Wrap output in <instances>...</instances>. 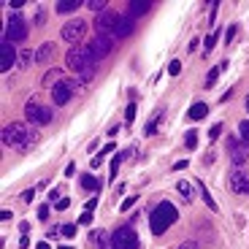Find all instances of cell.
Listing matches in <instances>:
<instances>
[{
	"label": "cell",
	"mask_w": 249,
	"mask_h": 249,
	"mask_svg": "<svg viewBox=\"0 0 249 249\" xmlns=\"http://www.w3.org/2000/svg\"><path fill=\"white\" fill-rule=\"evenodd\" d=\"M174 168H176V171H184V168H187V160H179V162L174 165Z\"/></svg>",
	"instance_id": "obj_49"
},
{
	"label": "cell",
	"mask_w": 249,
	"mask_h": 249,
	"mask_svg": "<svg viewBox=\"0 0 249 249\" xmlns=\"http://www.w3.org/2000/svg\"><path fill=\"white\" fill-rule=\"evenodd\" d=\"M89 52H92V60L98 62V60H103V57L111 52V46H114V38H106V36H95L92 41H89Z\"/></svg>",
	"instance_id": "obj_10"
},
{
	"label": "cell",
	"mask_w": 249,
	"mask_h": 249,
	"mask_svg": "<svg viewBox=\"0 0 249 249\" xmlns=\"http://www.w3.org/2000/svg\"><path fill=\"white\" fill-rule=\"evenodd\" d=\"M100 249H114V241H111V238H103V244H100Z\"/></svg>",
	"instance_id": "obj_44"
},
{
	"label": "cell",
	"mask_w": 249,
	"mask_h": 249,
	"mask_svg": "<svg viewBox=\"0 0 249 249\" xmlns=\"http://www.w3.org/2000/svg\"><path fill=\"white\" fill-rule=\"evenodd\" d=\"M33 195H36V190H25V193H22V203H30Z\"/></svg>",
	"instance_id": "obj_39"
},
{
	"label": "cell",
	"mask_w": 249,
	"mask_h": 249,
	"mask_svg": "<svg viewBox=\"0 0 249 249\" xmlns=\"http://www.w3.org/2000/svg\"><path fill=\"white\" fill-rule=\"evenodd\" d=\"M179 249H198V244H195V241H184V244H179Z\"/></svg>",
	"instance_id": "obj_45"
},
{
	"label": "cell",
	"mask_w": 249,
	"mask_h": 249,
	"mask_svg": "<svg viewBox=\"0 0 249 249\" xmlns=\"http://www.w3.org/2000/svg\"><path fill=\"white\" fill-rule=\"evenodd\" d=\"M30 60H33L30 49H22V52H19V60H17V65H19V68H22V71H25L27 65H30Z\"/></svg>",
	"instance_id": "obj_25"
},
{
	"label": "cell",
	"mask_w": 249,
	"mask_h": 249,
	"mask_svg": "<svg viewBox=\"0 0 249 249\" xmlns=\"http://www.w3.org/2000/svg\"><path fill=\"white\" fill-rule=\"evenodd\" d=\"M236 30H238V25H231V27H228V33H225V44H233V38H236Z\"/></svg>",
	"instance_id": "obj_33"
},
{
	"label": "cell",
	"mask_w": 249,
	"mask_h": 249,
	"mask_svg": "<svg viewBox=\"0 0 249 249\" xmlns=\"http://www.w3.org/2000/svg\"><path fill=\"white\" fill-rule=\"evenodd\" d=\"M52 117H54V111H52L49 106H41L36 98L27 100V106H25V119L33 124H49Z\"/></svg>",
	"instance_id": "obj_6"
},
{
	"label": "cell",
	"mask_w": 249,
	"mask_h": 249,
	"mask_svg": "<svg viewBox=\"0 0 249 249\" xmlns=\"http://www.w3.org/2000/svg\"><path fill=\"white\" fill-rule=\"evenodd\" d=\"M44 22H46V11L44 8H38L36 11V25H44Z\"/></svg>",
	"instance_id": "obj_37"
},
{
	"label": "cell",
	"mask_w": 249,
	"mask_h": 249,
	"mask_svg": "<svg viewBox=\"0 0 249 249\" xmlns=\"http://www.w3.org/2000/svg\"><path fill=\"white\" fill-rule=\"evenodd\" d=\"M168 73H171V76H179V73H181V62H179V60H171V62H168Z\"/></svg>",
	"instance_id": "obj_31"
},
{
	"label": "cell",
	"mask_w": 249,
	"mask_h": 249,
	"mask_svg": "<svg viewBox=\"0 0 249 249\" xmlns=\"http://www.w3.org/2000/svg\"><path fill=\"white\" fill-rule=\"evenodd\" d=\"M0 138H3V143L11 146V149H30L33 143L38 141V130L30 127V124H25V122H11L0 130Z\"/></svg>",
	"instance_id": "obj_1"
},
{
	"label": "cell",
	"mask_w": 249,
	"mask_h": 249,
	"mask_svg": "<svg viewBox=\"0 0 249 249\" xmlns=\"http://www.w3.org/2000/svg\"><path fill=\"white\" fill-rule=\"evenodd\" d=\"M49 217V206H41V209H38V219H46Z\"/></svg>",
	"instance_id": "obj_42"
},
{
	"label": "cell",
	"mask_w": 249,
	"mask_h": 249,
	"mask_svg": "<svg viewBox=\"0 0 249 249\" xmlns=\"http://www.w3.org/2000/svg\"><path fill=\"white\" fill-rule=\"evenodd\" d=\"M60 249H71V247H60Z\"/></svg>",
	"instance_id": "obj_52"
},
{
	"label": "cell",
	"mask_w": 249,
	"mask_h": 249,
	"mask_svg": "<svg viewBox=\"0 0 249 249\" xmlns=\"http://www.w3.org/2000/svg\"><path fill=\"white\" fill-rule=\"evenodd\" d=\"M62 41L71 46H79V41L84 36H87V22L84 19H71V22H65V27H62Z\"/></svg>",
	"instance_id": "obj_7"
},
{
	"label": "cell",
	"mask_w": 249,
	"mask_h": 249,
	"mask_svg": "<svg viewBox=\"0 0 249 249\" xmlns=\"http://www.w3.org/2000/svg\"><path fill=\"white\" fill-rule=\"evenodd\" d=\"M98 165H103V155H98V157H92V168H98Z\"/></svg>",
	"instance_id": "obj_48"
},
{
	"label": "cell",
	"mask_w": 249,
	"mask_h": 249,
	"mask_svg": "<svg viewBox=\"0 0 249 249\" xmlns=\"http://www.w3.org/2000/svg\"><path fill=\"white\" fill-rule=\"evenodd\" d=\"M76 89H79V81L62 79L57 87H52V100H54V106H65V103H71V98H73Z\"/></svg>",
	"instance_id": "obj_8"
},
{
	"label": "cell",
	"mask_w": 249,
	"mask_h": 249,
	"mask_svg": "<svg viewBox=\"0 0 249 249\" xmlns=\"http://www.w3.org/2000/svg\"><path fill=\"white\" fill-rule=\"evenodd\" d=\"M81 6H87V3H81V0H60L54 6V11L57 14H73V11H79Z\"/></svg>",
	"instance_id": "obj_16"
},
{
	"label": "cell",
	"mask_w": 249,
	"mask_h": 249,
	"mask_svg": "<svg viewBox=\"0 0 249 249\" xmlns=\"http://www.w3.org/2000/svg\"><path fill=\"white\" fill-rule=\"evenodd\" d=\"M65 79V71H60V68H52V71H46L44 73V79H41V84L44 87H57L60 81Z\"/></svg>",
	"instance_id": "obj_15"
},
{
	"label": "cell",
	"mask_w": 249,
	"mask_h": 249,
	"mask_svg": "<svg viewBox=\"0 0 249 249\" xmlns=\"http://www.w3.org/2000/svg\"><path fill=\"white\" fill-rule=\"evenodd\" d=\"M127 14H130V17H141V14H146L152 8V3L149 0H133V3H127Z\"/></svg>",
	"instance_id": "obj_17"
},
{
	"label": "cell",
	"mask_w": 249,
	"mask_h": 249,
	"mask_svg": "<svg viewBox=\"0 0 249 249\" xmlns=\"http://www.w3.org/2000/svg\"><path fill=\"white\" fill-rule=\"evenodd\" d=\"M247 111H249V98H247Z\"/></svg>",
	"instance_id": "obj_51"
},
{
	"label": "cell",
	"mask_w": 249,
	"mask_h": 249,
	"mask_svg": "<svg viewBox=\"0 0 249 249\" xmlns=\"http://www.w3.org/2000/svg\"><path fill=\"white\" fill-rule=\"evenodd\" d=\"M60 233H62V236H65V238H73L76 236V225H62V228H60Z\"/></svg>",
	"instance_id": "obj_29"
},
{
	"label": "cell",
	"mask_w": 249,
	"mask_h": 249,
	"mask_svg": "<svg viewBox=\"0 0 249 249\" xmlns=\"http://www.w3.org/2000/svg\"><path fill=\"white\" fill-rule=\"evenodd\" d=\"M160 119H162V111H157L155 117L146 122V136H155V133H157V127H160Z\"/></svg>",
	"instance_id": "obj_22"
},
{
	"label": "cell",
	"mask_w": 249,
	"mask_h": 249,
	"mask_svg": "<svg viewBox=\"0 0 249 249\" xmlns=\"http://www.w3.org/2000/svg\"><path fill=\"white\" fill-rule=\"evenodd\" d=\"M38 249H52V247H49L46 241H41V244H38Z\"/></svg>",
	"instance_id": "obj_50"
},
{
	"label": "cell",
	"mask_w": 249,
	"mask_h": 249,
	"mask_svg": "<svg viewBox=\"0 0 249 249\" xmlns=\"http://www.w3.org/2000/svg\"><path fill=\"white\" fill-rule=\"evenodd\" d=\"M65 65H68L71 71H79V73H84L87 68H92L95 60H92L89 46H73V49H68V54H65Z\"/></svg>",
	"instance_id": "obj_4"
},
{
	"label": "cell",
	"mask_w": 249,
	"mask_h": 249,
	"mask_svg": "<svg viewBox=\"0 0 249 249\" xmlns=\"http://www.w3.org/2000/svg\"><path fill=\"white\" fill-rule=\"evenodd\" d=\"M114 249H141V241H138V233L133 225H122L111 233Z\"/></svg>",
	"instance_id": "obj_5"
},
{
	"label": "cell",
	"mask_w": 249,
	"mask_h": 249,
	"mask_svg": "<svg viewBox=\"0 0 249 249\" xmlns=\"http://www.w3.org/2000/svg\"><path fill=\"white\" fill-rule=\"evenodd\" d=\"M198 190H200V195H203L206 206H209V209H217V200H214L212 195H209V190H206V184H203V181H198Z\"/></svg>",
	"instance_id": "obj_24"
},
{
	"label": "cell",
	"mask_w": 249,
	"mask_h": 249,
	"mask_svg": "<svg viewBox=\"0 0 249 249\" xmlns=\"http://www.w3.org/2000/svg\"><path fill=\"white\" fill-rule=\"evenodd\" d=\"M206 114H209V106H206V103H195V106L190 108V114H187V117H190V119H203Z\"/></svg>",
	"instance_id": "obj_21"
},
{
	"label": "cell",
	"mask_w": 249,
	"mask_h": 249,
	"mask_svg": "<svg viewBox=\"0 0 249 249\" xmlns=\"http://www.w3.org/2000/svg\"><path fill=\"white\" fill-rule=\"evenodd\" d=\"M133 119H136V103H130V106L124 108V122L133 124Z\"/></svg>",
	"instance_id": "obj_28"
},
{
	"label": "cell",
	"mask_w": 249,
	"mask_h": 249,
	"mask_svg": "<svg viewBox=\"0 0 249 249\" xmlns=\"http://www.w3.org/2000/svg\"><path fill=\"white\" fill-rule=\"evenodd\" d=\"M68 206H71V198H60V200L54 203V209H60V212H65Z\"/></svg>",
	"instance_id": "obj_35"
},
{
	"label": "cell",
	"mask_w": 249,
	"mask_h": 249,
	"mask_svg": "<svg viewBox=\"0 0 249 249\" xmlns=\"http://www.w3.org/2000/svg\"><path fill=\"white\" fill-rule=\"evenodd\" d=\"M27 247H30V238H27V236H19V249H27Z\"/></svg>",
	"instance_id": "obj_43"
},
{
	"label": "cell",
	"mask_w": 249,
	"mask_h": 249,
	"mask_svg": "<svg viewBox=\"0 0 249 249\" xmlns=\"http://www.w3.org/2000/svg\"><path fill=\"white\" fill-rule=\"evenodd\" d=\"M130 30H133V17H130V14H124V17L119 19V25H117V33H114V38H124Z\"/></svg>",
	"instance_id": "obj_18"
},
{
	"label": "cell",
	"mask_w": 249,
	"mask_h": 249,
	"mask_svg": "<svg viewBox=\"0 0 249 249\" xmlns=\"http://www.w3.org/2000/svg\"><path fill=\"white\" fill-rule=\"evenodd\" d=\"M198 46H200V41H198V38H193V41H190V49H187V52H195Z\"/></svg>",
	"instance_id": "obj_47"
},
{
	"label": "cell",
	"mask_w": 249,
	"mask_h": 249,
	"mask_svg": "<svg viewBox=\"0 0 249 249\" xmlns=\"http://www.w3.org/2000/svg\"><path fill=\"white\" fill-rule=\"evenodd\" d=\"M89 222H92V212H81L79 225H89Z\"/></svg>",
	"instance_id": "obj_36"
},
{
	"label": "cell",
	"mask_w": 249,
	"mask_h": 249,
	"mask_svg": "<svg viewBox=\"0 0 249 249\" xmlns=\"http://www.w3.org/2000/svg\"><path fill=\"white\" fill-rule=\"evenodd\" d=\"M219 133H222V124H219V122H217V124H212V130H209V136H212L214 141H217V136H219Z\"/></svg>",
	"instance_id": "obj_38"
},
{
	"label": "cell",
	"mask_w": 249,
	"mask_h": 249,
	"mask_svg": "<svg viewBox=\"0 0 249 249\" xmlns=\"http://www.w3.org/2000/svg\"><path fill=\"white\" fill-rule=\"evenodd\" d=\"M98 187H100V181L95 179V176H89V174L81 176V190H84V193H87V190H89V193H95Z\"/></svg>",
	"instance_id": "obj_20"
},
{
	"label": "cell",
	"mask_w": 249,
	"mask_h": 249,
	"mask_svg": "<svg viewBox=\"0 0 249 249\" xmlns=\"http://www.w3.org/2000/svg\"><path fill=\"white\" fill-rule=\"evenodd\" d=\"M203 46H206V49H203V52H212V49H214V46H217V33H212V36L206 38V41H203Z\"/></svg>",
	"instance_id": "obj_32"
},
{
	"label": "cell",
	"mask_w": 249,
	"mask_h": 249,
	"mask_svg": "<svg viewBox=\"0 0 249 249\" xmlns=\"http://www.w3.org/2000/svg\"><path fill=\"white\" fill-rule=\"evenodd\" d=\"M231 190H233V193H238V195H247L249 193V179L244 176V171H238V168L231 171Z\"/></svg>",
	"instance_id": "obj_13"
},
{
	"label": "cell",
	"mask_w": 249,
	"mask_h": 249,
	"mask_svg": "<svg viewBox=\"0 0 249 249\" xmlns=\"http://www.w3.org/2000/svg\"><path fill=\"white\" fill-rule=\"evenodd\" d=\"M133 203H136V198H127L122 206H119V212H130V206H133Z\"/></svg>",
	"instance_id": "obj_41"
},
{
	"label": "cell",
	"mask_w": 249,
	"mask_h": 249,
	"mask_svg": "<svg viewBox=\"0 0 249 249\" xmlns=\"http://www.w3.org/2000/svg\"><path fill=\"white\" fill-rule=\"evenodd\" d=\"M95 206H98V198H92V200H87V206H84V212H92Z\"/></svg>",
	"instance_id": "obj_46"
},
{
	"label": "cell",
	"mask_w": 249,
	"mask_h": 249,
	"mask_svg": "<svg viewBox=\"0 0 249 249\" xmlns=\"http://www.w3.org/2000/svg\"><path fill=\"white\" fill-rule=\"evenodd\" d=\"M119 14L117 11H103L98 14V19H95V27H98V36H106V38H114V33H117V25H119Z\"/></svg>",
	"instance_id": "obj_9"
},
{
	"label": "cell",
	"mask_w": 249,
	"mask_h": 249,
	"mask_svg": "<svg viewBox=\"0 0 249 249\" xmlns=\"http://www.w3.org/2000/svg\"><path fill=\"white\" fill-rule=\"evenodd\" d=\"M54 52H57L54 44H41L36 49V62L38 65H49V62L54 60Z\"/></svg>",
	"instance_id": "obj_14"
},
{
	"label": "cell",
	"mask_w": 249,
	"mask_h": 249,
	"mask_svg": "<svg viewBox=\"0 0 249 249\" xmlns=\"http://www.w3.org/2000/svg\"><path fill=\"white\" fill-rule=\"evenodd\" d=\"M87 8L95 14H103V11H108V3L106 0H87Z\"/></svg>",
	"instance_id": "obj_23"
},
{
	"label": "cell",
	"mask_w": 249,
	"mask_h": 249,
	"mask_svg": "<svg viewBox=\"0 0 249 249\" xmlns=\"http://www.w3.org/2000/svg\"><path fill=\"white\" fill-rule=\"evenodd\" d=\"M228 149H231V157H233V165H236V168L249 160V146L247 143H238L236 138H231V141H228Z\"/></svg>",
	"instance_id": "obj_12"
},
{
	"label": "cell",
	"mask_w": 249,
	"mask_h": 249,
	"mask_svg": "<svg viewBox=\"0 0 249 249\" xmlns=\"http://www.w3.org/2000/svg\"><path fill=\"white\" fill-rule=\"evenodd\" d=\"M184 146H187V149H195V146H198V133H195V130H187L184 133Z\"/></svg>",
	"instance_id": "obj_26"
},
{
	"label": "cell",
	"mask_w": 249,
	"mask_h": 249,
	"mask_svg": "<svg viewBox=\"0 0 249 249\" xmlns=\"http://www.w3.org/2000/svg\"><path fill=\"white\" fill-rule=\"evenodd\" d=\"M179 193L187 198V195L193 193V184H190V181H179Z\"/></svg>",
	"instance_id": "obj_34"
},
{
	"label": "cell",
	"mask_w": 249,
	"mask_h": 249,
	"mask_svg": "<svg viewBox=\"0 0 249 249\" xmlns=\"http://www.w3.org/2000/svg\"><path fill=\"white\" fill-rule=\"evenodd\" d=\"M27 22L19 11H11L6 19V30H3V41L6 44H25L27 41Z\"/></svg>",
	"instance_id": "obj_3"
},
{
	"label": "cell",
	"mask_w": 249,
	"mask_h": 249,
	"mask_svg": "<svg viewBox=\"0 0 249 249\" xmlns=\"http://www.w3.org/2000/svg\"><path fill=\"white\" fill-rule=\"evenodd\" d=\"M6 6H11V8H14V11H19V8L25 6V0H8Z\"/></svg>",
	"instance_id": "obj_40"
},
{
	"label": "cell",
	"mask_w": 249,
	"mask_h": 249,
	"mask_svg": "<svg viewBox=\"0 0 249 249\" xmlns=\"http://www.w3.org/2000/svg\"><path fill=\"white\" fill-rule=\"evenodd\" d=\"M176 219H179L176 206L168 203V200H160V203L152 209V214H149V231L155 233V236H162V233L168 231Z\"/></svg>",
	"instance_id": "obj_2"
},
{
	"label": "cell",
	"mask_w": 249,
	"mask_h": 249,
	"mask_svg": "<svg viewBox=\"0 0 249 249\" xmlns=\"http://www.w3.org/2000/svg\"><path fill=\"white\" fill-rule=\"evenodd\" d=\"M228 68V62H219V68H212L209 71V76H206V87H214L217 84V79H219V73Z\"/></svg>",
	"instance_id": "obj_19"
},
{
	"label": "cell",
	"mask_w": 249,
	"mask_h": 249,
	"mask_svg": "<svg viewBox=\"0 0 249 249\" xmlns=\"http://www.w3.org/2000/svg\"><path fill=\"white\" fill-rule=\"evenodd\" d=\"M238 133H241V143H249V122L238 124Z\"/></svg>",
	"instance_id": "obj_30"
},
{
	"label": "cell",
	"mask_w": 249,
	"mask_h": 249,
	"mask_svg": "<svg viewBox=\"0 0 249 249\" xmlns=\"http://www.w3.org/2000/svg\"><path fill=\"white\" fill-rule=\"evenodd\" d=\"M92 79H95V65H92V68H87L84 73H79V87H81V84H89Z\"/></svg>",
	"instance_id": "obj_27"
},
{
	"label": "cell",
	"mask_w": 249,
	"mask_h": 249,
	"mask_svg": "<svg viewBox=\"0 0 249 249\" xmlns=\"http://www.w3.org/2000/svg\"><path fill=\"white\" fill-rule=\"evenodd\" d=\"M17 60H19V54H17V49H14V44H6V41H3V44H0V71L8 73Z\"/></svg>",
	"instance_id": "obj_11"
}]
</instances>
